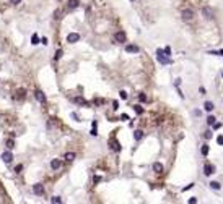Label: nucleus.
<instances>
[{"mask_svg": "<svg viewBox=\"0 0 223 204\" xmlns=\"http://www.w3.org/2000/svg\"><path fill=\"white\" fill-rule=\"evenodd\" d=\"M156 60H158L161 65H169V63H173V60H171V58L168 57L166 54H164L163 49H156Z\"/></svg>", "mask_w": 223, "mask_h": 204, "instance_id": "f257e3e1", "label": "nucleus"}, {"mask_svg": "<svg viewBox=\"0 0 223 204\" xmlns=\"http://www.w3.org/2000/svg\"><path fill=\"white\" fill-rule=\"evenodd\" d=\"M114 41H116V42H119V44L127 42V34H125L124 31H117V33L114 34Z\"/></svg>", "mask_w": 223, "mask_h": 204, "instance_id": "f03ea898", "label": "nucleus"}, {"mask_svg": "<svg viewBox=\"0 0 223 204\" xmlns=\"http://www.w3.org/2000/svg\"><path fill=\"white\" fill-rule=\"evenodd\" d=\"M181 18L184 20V21H192V18H194V12H192L191 8H186L181 12Z\"/></svg>", "mask_w": 223, "mask_h": 204, "instance_id": "7ed1b4c3", "label": "nucleus"}, {"mask_svg": "<svg viewBox=\"0 0 223 204\" xmlns=\"http://www.w3.org/2000/svg\"><path fill=\"white\" fill-rule=\"evenodd\" d=\"M212 173H215V167L210 164V162H207V164L204 165V175H207V177H210Z\"/></svg>", "mask_w": 223, "mask_h": 204, "instance_id": "20e7f679", "label": "nucleus"}, {"mask_svg": "<svg viewBox=\"0 0 223 204\" xmlns=\"http://www.w3.org/2000/svg\"><path fill=\"white\" fill-rule=\"evenodd\" d=\"M34 97H36V101H39L41 104H44L47 101L46 99V94H44L42 91H39V89H36V91H34Z\"/></svg>", "mask_w": 223, "mask_h": 204, "instance_id": "39448f33", "label": "nucleus"}, {"mask_svg": "<svg viewBox=\"0 0 223 204\" xmlns=\"http://www.w3.org/2000/svg\"><path fill=\"white\" fill-rule=\"evenodd\" d=\"M80 41V34L78 33H70L67 36V42H70V44H75V42H78Z\"/></svg>", "mask_w": 223, "mask_h": 204, "instance_id": "423d86ee", "label": "nucleus"}, {"mask_svg": "<svg viewBox=\"0 0 223 204\" xmlns=\"http://www.w3.org/2000/svg\"><path fill=\"white\" fill-rule=\"evenodd\" d=\"M2 160L5 162V164H10V162L13 160V154L10 152V149H8V151H5V152L2 154Z\"/></svg>", "mask_w": 223, "mask_h": 204, "instance_id": "0eeeda50", "label": "nucleus"}, {"mask_svg": "<svg viewBox=\"0 0 223 204\" xmlns=\"http://www.w3.org/2000/svg\"><path fill=\"white\" fill-rule=\"evenodd\" d=\"M140 49H139V46H135V44H127L125 46V52L127 54H137Z\"/></svg>", "mask_w": 223, "mask_h": 204, "instance_id": "6e6552de", "label": "nucleus"}, {"mask_svg": "<svg viewBox=\"0 0 223 204\" xmlns=\"http://www.w3.org/2000/svg\"><path fill=\"white\" fill-rule=\"evenodd\" d=\"M33 191L36 193V194H39V196H42L44 194V186L41 185V183H36V185L33 186Z\"/></svg>", "mask_w": 223, "mask_h": 204, "instance_id": "1a4fd4ad", "label": "nucleus"}, {"mask_svg": "<svg viewBox=\"0 0 223 204\" xmlns=\"http://www.w3.org/2000/svg\"><path fill=\"white\" fill-rule=\"evenodd\" d=\"M60 165H62V160H60V159H54V160L51 162V168H52V170L60 168Z\"/></svg>", "mask_w": 223, "mask_h": 204, "instance_id": "9d476101", "label": "nucleus"}, {"mask_svg": "<svg viewBox=\"0 0 223 204\" xmlns=\"http://www.w3.org/2000/svg\"><path fill=\"white\" fill-rule=\"evenodd\" d=\"M111 149L116 151V152H119V151H121V144H119L116 139H111Z\"/></svg>", "mask_w": 223, "mask_h": 204, "instance_id": "9b49d317", "label": "nucleus"}, {"mask_svg": "<svg viewBox=\"0 0 223 204\" xmlns=\"http://www.w3.org/2000/svg\"><path fill=\"white\" fill-rule=\"evenodd\" d=\"M142 138H143V131L142 130H135V131H133V139H135V141H140Z\"/></svg>", "mask_w": 223, "mask_h": 204, "instance_id": "f8f14e48", "label": "nucleus"}, {"mask_svg": "<svg viewBox=\"0 0 223 204\" xmlns=\"http://www.w3.org/2000/svg\"><path fill=\"white\" fill-rule=\"evenodd\" d=\"M153 172H156V173H161V172H163V165H161L160 162H155V164H153Z\"/></svg>", "mask_w": 223, "mask_h": 204, "instance_id": "ddd939ff", "label": "nucleus"}, {"mask_svg": "<svg viewBox=\"0 0 223 204\" xmlns=\"http://www.w3.org/2000/svg\"><path fill=\"white\" fill-rule=\"evenodd\" d=\"M204 109H205V110H207V112H212V110H213V109H215V105H213V102H210V101H207V102H205V104H204Z\"/></svg>", "mask_w": 223, "mask_h": 204, "instance_id": "4468645a", "label": "nucleus"}, {"mask_svg": "<svg viewBox=\"0 0 223 204\" xmlns=\"http://www.w3.org/2000/svg\"><path fill=\"white\" fill-rule=\"evenodd\" d=\"M64 159H65L67 162H72V160H75V152H67V154L64 155Z\"/></svg>", "mask_w": 223, "mask_h": 204, "instance_id": "2eb2a0df", "label": "nucleus"}, {"mask_svg": "<svg viewBox=\"0 0 223 204\" xmlns=\"http://www.w3.org/2000/svg\"><path fill=\"white\" fill-rule=\"evenodd\" d=\"M208 185H210V188H212V189H215V191H218V189L221 188V186H220V183H218V181H210Z\"/></svg>", "mask_w": 223, "mask_h": 204, "instance_id": "dca6fc26", "label": "nucleus"}, {"mask_svg": "<svg viewBox=\"0 0 223 204\" xmlns=\"http://www.w3.org/2000/svg\"><path fill=\"white\" fill-rule=\"evenodd\" d=\"M77 7H78V0H68V8L70 10L77 8Z\"/></svg>", "mask_w": 223, "mask_h": 204, "instance_id": "f3484780", "label": "nucleus"}, {"mask_svg": "<svg viewBox=\"0 0 223 204\" xmlns=\"http://www.w3.org/2000/svg\"><path fill=\"white\" fill-rule=\"evenodd\" d=\"M204 15H205V18H208V20H213V13H212L208 8H204Z\"/></svg>", "mask_w": 223, "mask_h": 204, "instance_id": "a211bd4d", "label": "nucleus"}, {"mask_svg": "<svg viewBox=\"0 0 223 204\" xmlns=\"http://www.w3.org/2000/svg\"><path fill=\"white\" fill-rule=\"evenodd\" d=\"M133 110H135V113H139V115H142V113L145 112V110H143V107L139 105V104H137V105H133Z\"/></svg>", "mask_w": 223, "mask_h": 204, "instance_id": "6ab92c4d", "label": "nucleus"}, {"mask_svg": "<svg viewBox=\"0 0 223 204\" xmlns=\"http://www.w3.org/2000/svg\"><path fill=\"white\" fill-rule=\"evenodd\" d=\"M39 42H41L39 36H37V34H33V37H31V44H33V46H36V44H39Z\"/></svg>", "mask_w": 223, "mask_h": 204, "instance_id": "aec40b11", "label": "nucleus"}, {"mask_svg": "<svg viewBox=\"0 0 223 204\" xmlns=\"http://www.w3.org/2000/svg\"><path fill=\"white\" fill-rule=\"evenodd\" d=\"M16 94H18V96H16L18 99H25V97H26V91H25V89H18V92H16Z\"/></svg>", "mask_w": 223, "mask_h": 204, "instance_id": "412c9836", "label": "nucleus"}, {"mask_svg": "<svg viewBox=\"0 0 223 204\" xmlns=\"http://www.w3.org/2000/svg\"><path fill=\"white\" fill-rule=\"evenodd\" d=\"M62 55H64V50L59 49V50L56 52V55H54V60H60V57H62Z\"/></svg>", "mask_w": 223, "mask_h": 204, "instance_id": "4be33fe9", "label": "nucleus"}, {"mask_svg": "<svg viewBox=\"0 0 223 204\" xmlns=\"http://www.w3.org/2000/svg\"><path fill=\"white\" fill-rule=\"evenodd\" d=\"M215 120H217V118H215L213 115H208V117H207V125H210V126H212V125L215 123Z\"/></svg>", "mask_w": 223, "mask_h": 204, "instance_id": "5701e85b", "label": "nucleus"}, {"mask_svg": "<svg viewBox=\"0 0 223 204\" xmlns=\"http://www.w3.org/2000/svg\"><path fill=\"white\" fill-rule=\"evenodd\" d=\"M208 149H210V147H208V146H207V144H204V146H202V149H200V152H202V155H204V157H205V155H207V154H208Z\"/></svg>", "mask_w": 223, "mask_h": 204, "instance_id": "b1692460", "label": "nucleus"}, {"mask_svg": "<svg viewBox=\"0 0 223 204\" xmlns=\"http://www.w3.org/2000/svg\"><path fill=\"white\" fill-rule=\"evenodd\" d=\"M13 147H15V141H13V139H8V141H7V149L12 151Z\"/></svg>", "mask_w": 223, "mask_h": 204, "instance_id": "393cba45", "label": "nucleus"}, {"mask_svg": "<svg viewBox=\"0 0 223 204\" xmlns=\"http://www.w3.org/2000/svg\"><path fill=\"white\" fill-rule=\"evenodd\" d=\"M73 101H75V102H77V104H83V105H86V104H88V102H86V101H85V99H83V97H75V99H73Z\"/></svg>", "mask_w": 223, "mask_h": 204, "instance_id": "a878e982", "label": "nucleus"}, {"mask_svg": "<svg viewBox=\"0 0 223 204\" xmlns=\"http://www.w3.org/2000/svg\"><path fill=\"white\" fill-rule=\"evenodd\" d=\"M52 202H54V204H60V202H62V198H60V196H54V198H52Z\"/></svg>", "mask_w": 223, "mask_h": 204, "instance_id": "bb28decb", "label": "nucleus"}, {"mask_svg": "<svg viewBox=\"0 0 223 204\" xmlns=\"http://www.w3.org/2000/svg\"><path fill=\"white\" fill-rule=\"evenodd\" d=\"M119 96H121V99H122V101H125V99L129 97V94H127L125 91H121V92H119Z\"/></svg>", "mask_w": 223, "mask_h": 204, "instance_id": "cd10ccee", "label": "nucleus"}, {"mask_svg": "<svg viewBox=\"0 0 223 204\" xmlns=\"http://www.w3.org/2000/svg\"><path fill=\"white\" fill-rule=\"evenodd\" d=\"M139 101L140 102H147V96L143 94V92H140V94H139Z\"/></svg>", "mask_w": 223, "mask_h": 204, "instance_id": "c85d7f7f", "label": "nucleus"}, {"mask_svg": "<svg viewBox=\"0 0 223 204\" xmlns=\"http://www.w3.org/2000/svg\"><path fill=\"white\" fill-rule=\"evenodd\" d=\"M21 170H23V164H18V165L15 167V172H16V173H20Z\"/></svg>", "mask_w": 223, "mask_h": 204, "instance_id": "c756f323", "label": "nucleus"}, {"mask_svg": "<svg viewBox=\"0 0 223 204\" xmlns=\"http://www.w3.org/2000/svg\"><path fill=\"white\" fill-rule=\"evenodd\" d=\"M163 52L168 55V57H171V49H169V47H164V49H163Z\"/></svg>", "mask_w": 223, "mask_h": 204, "instance_id": "7c9ffc66", "label": "nucleus"}, {"mask_svg": "<svg viewBox=\"0 0 223 204\" xmlns=\"http://www.w3.org/2000/svg\"><path fill=\"white\" fill-rule=\"evenodd\" d=\"M192 188H194V183H191V185L184 186V188H183V191H187V189H192Z\"/></svg>", "mask_w": 223, "mask_h": 204, "instance_id": "2f4dec72", "label": "nucleus"}, {"mask_svg": "<svg viewBox=\"0 0 223 204\" xmlns=\"http://www.w3.org/2000/svg\"><path fill=\"white\" fill-rule=\"evenodd\" d=\"M112 109H114V110L119 109V102H117V101H112Z\"/></svg>", "mask_w": 223, "mask_h": 204, "instance_id": "473e14b6", "label": "nucleus"}, {"mask_svg": "<svg viewBox=\"0 0 223 204\" xmlns=\"http://www.w3.org/2000/svg\"><path fill=\"white\" fill-rule=\"evenodd\" d=\"M217 143L220 144V146H223V136H221V134H220V136L217 138Z\"/></svg>", "mask_w": 223, "mask_h": 204, "instance_id": "72a5a7b5", "label": "nucleus"}, {"mask_svg": "<svg viewBox=\"0 0 223 204\" xmlns=\"http://www.w3.org/2000/svg\"><path fill=\"white\" fill-rule=\"evenodd\" d=\"M204 138H205V139H210V138H212V133H210V131H207V133L204 134Z\"/></svg>", "mask_w": 223, "mask_h": 204, "instance_id": "f704fd0d", "label": "nucleus"}, {"mask_svg": "<svg viewBox=\"0 0 223 204\" xmlns=\"http://www.w3.org/2000/svg\"><path fill=\"white\" fill-rule=\"evenodd\" d=\"M121 118L125 122V120H129V115H127V113H122V115H121Z\"/></svg>", "mask_w": 223, "mask_h": 204, "instance_id": "c9c22d12", "label": "nucleus"}, {"mask_svg": "<svg viewBox=\"0 0 223 204\" xmlns=\"http://www.w3.org/2000/svg\"><path fill=\"white\" fill-rule=\"evenodd\" d=\"M10 3H13V5H18V3H21V0H10Z\"/></svg>", "mask_w": 223, "mask_h": 204, "instance_id": "e433bc0d", "label": "nucleus"}, {"mask_svg": "<svg viewBox=\"0 0 223 204\" xmlns=\"http://www.w3.org/2000/svg\"><path fill=\"white\" fill-rule=\"evenodd\" d=\"M72 118H73V120H77V122H80V118H78V115H77V113H72Z\"/></svg>", "mask_w": 223, "mask_h": 204, "instance_id": "4c0bfd02", "label": "nucleus"}, {"mask_svg": "<svg viewBox=\"0 0 223 204\" xmlns=\"http://www.w3.org/2000/svg\"><path fill=\"white\" fill-rule=\"evenodd\" d=\"M221 126V123H213V130H218Z\"/></svg>", "mask_w": 223, "mask_h": 204, "instance_id": "58836bf2", "label": "nucleus"}, {"mask_svg": "<svg viewBox=\"0 0 223 204\" xmlns=\"http://www.w3.org/2000/svg\"><path fill=\"white\" fill-rule=\"evenodd\" d=\"M189 202H191V204H195V202H197V198H191Z\"/></svg>", "mask_w": 223, "mask_h": 204, "instance_id": "ea45409f", "label": "nucleus"}, {"mask_svg": "<svg viewBox=\"0 0 223 204\" xmlns=\"http://www.w3.org/2000/svg\"><path fill=\"white\" fill-rule=\"evenodd\" d=\"M41 44H44V46H47V39H46V37H42V39H41Z\"/></svg>", "mask_w": 223, "mask_h": 204, "instance_id": "a19ab883", "label": "nucleus"}, {"mask_svg": "<svg viewBox=\"0 0 223 204\" xmlns=\"http://www.w3.org/2000/svg\"><path fill=\"white\" fill-rule=\"evenodd\" d=\"M130 2H135V0H130Z\"/></svg>", "mask_w": 223, "mask_h": 204, "instance_id": "79ce46f5", "label": "nucleus"}]
</instances>
